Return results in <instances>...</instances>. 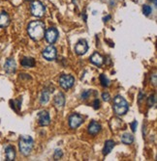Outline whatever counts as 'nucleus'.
I'll use <instances>...</instances> for the list:
<instances>
[{
  "mask_svg": "<svg viewBox=\"0 0 157 161\" xmlns=\"http://www.w3.org/2000/svg\"><path fill=\"white\" fill-rule=\"evenodd\" d=\"M45 31H46V29H45V24L42 21H39V20H33L27 26L28 35L35 42L41 41L44 38Z\"/></svg>",
  "mask_w": 157,
  "mask_h": 161,
  "instance_id": "f257e3e1",
  "label": "nucleus"
},
{
  "mask_svg": "<svg viewBox=\"0 0 157 161\" xmlns=\"http://www.w3.org/2000/svg\"><path fill=\"white\" fill-rule=\"evenodd\" d=\"M113 108L115 114L118 116H122V115H125L128 112L129 105H128V102L125 100L124 97L121 96H117L114 98Z\"/></svg>",
  "mask_w": 157,
  "mask_h": 161,
  "instance_id": "f03ea898",
  "label": "nucleus"
},
{
  "mask_svg": "<svg viewBox=\"0 0 157 161\" xmlns=\"http://www.w3.org/2000/svg\"><path fill=\"white\" fill-rule=\"evenodd\" d=\"M19 148L20 154L24 156L30 154V152L33 148V139L28 135L20 136L19 140Z\"/></svg>",
  "mask_w": 157,
  "mask_h": 161,
  "instance_id": "7ed1b4c3",
  "label": "nucleus"
},
{
  "mask_svg": "<svg viewBox=\"0 0 157 161\" xmlns=\"http://www.w3.org/2000/svg\"><path fill=\"white\" fill-rule=\"evenodd\" d=\"M58 82L61 88H63L64 90H69L75 84V78L71 74H62L59 77Z\"/></svg>",
  "mask_w": 157,
  "mask_h": 161,
  "instance_id": "20e7f679",
  "label": "nucleus"
},
{
  "mask_svg": "<svg viewBox=\"0 0 157 161\" xmlns=\"http://www.w3.org/2000/svg\"><path fill=\"white\" fill-rule=\"evenodd\" d=\"M31 14L32 16H36V18H42L45 14V6L43 5V3L39 1V0H36V1H33L31 3L30 6Z\"/></svg>",
  "mask_w": 157,
  "mask_h": 161,
  "instance_id": "39448f33",
  "label": "nucleus"
},
{
  "mask_svg": "<svg viewBox=\"0 0 157 161\" xmlns=\"http://www.w3.org/2000/svg\"><path fill=\"white\" fill-rule=\"evenodd\" d=\"M45 39L49 44H55L58 38V31L55 27H49V29L45 31Z\"/></svg>",
  "mask_w": 157,
  "mask_h": 161,
  "instance_id": "423d86ee",
  "label": "nucleus"
},
{
  "mask_svg": "<svg viewBox=\"0 0 157 161\" xmlns=\"http://www.w3.org/2000/svg\"><path fill=\"white\" fill-rule=\"evenodd\" d=\"M84 123V118L80 114L74 113L69 117V126L72 129H75Z\"/></svg>",
  "mask_w": 157,
  "mask_h": 161,
  "instance_id": "0eeeda50",
  "label": "nucleus"
},
{
  "mask_svg": "<svg viewBox=\"0 0 157 161\" xmlns=\"http://www.w3.org/2000/svg\"><path fill=\"white\" fill-rule=\"evenodd\" d=\"M43 57L48 61H53L56 58V48L52 44L49 45L42 52Z\"/></svg>",
  "mask_w": 157,
  "mask_h": 161,
  "instance_id": "6e6552de",
  "label": "nucleus"
},
{
  "mask_svg": "<svg viewBox=\"0 0 157 161\" xmlns=\"http://www.w3.org/2000/svg\"><path fill=\"white\" fill-rule=\"evenodd\" d=\"M88 50V44L85 40H80L75 45V51L78 55H84Z\"/></svg>",
  "mask_w": 157,
  "mask_h": 161,
  "instance_id": "1a4fd4ad",
  "label": "nucleus"
},
{
  "mask_svg": "<svg viewBox=\"0 0 157 161\" xmlns=\"http://www.w3.org/2000/svg\"><path fill=\"white\" fill-rule=\"evenodd\" d=\"M38 123L41 126H47L51 123V118L47 111H41L38 113Z\"/></svg>",
  "mask_w": 157,
  "mask_h": 161,
  "instance_id": "9d476101",
  "label": "nucleus"
},
{
  "mask_svg": "<svg viewBox=\"0 0 157 161\" xmlns=\"http://www.w3.org/2000/svg\"><path fill=\"white\" fill-rule=\"evenodd\" d=\"M16 61L13 58H9L7 59L5 64H4V71L6 72V73L8 74H13L16 72Z\"/></svg>",
  "mask_w": 157,
  "mask_h": 161,
  "instance_id": "9b49d317",
  "label": "nucleus"
},
{
  "mask_svg": "<svg viewBox=\"0 0 157 161\" xmlns=\"http://www.w3.org/2000/svg\"><path fill=\"white\" fill-rule=\"evenodd\" d=\"M53 103L57 109H62L65 105V95L63 93L59 92L58 94L55 97V100Z\"/></svg>",
  "mask_w": 157,
  "mask_h": 161,
  "instance_id": "f8f14e48",
  "label": "nucleus"
},
{
  "mask_svg": "<svg viewBox=\"0 0 157 161\" xmlns=\"http://www.w3.org/2000/svg\"><path fill=\"white\" fill-rule=\"evenodd\" d=\"M101 125L99 123H97L96 121H92L91 123L88 125L87 127V130H88V133L91 134V135H96L98 134L99 132L101 131Z\"/></svg>",
  "mask_w": 157,
  "mask_h": 161,
  "instance_id": "ddd939ff",
  "label": "nucleus"
},
{
  "mask_svg": "<svg viewBox=\"0 0 157 161\" xmlns=\"http://www.w3.org/2000/svg\"><path fill=\"white\" fill-rule=\"evenodd\" d=\"M89 61L91 62V63L95 66H98V67H100V66L103 65L104 63V58L102 57L101 54H99L98 52H94L93 54L90 56L89 58Z\"/></svg>",
  "mask_w": 157,
  "mask_h": 161,
  "instance_id": "4468645a",
  "label": "nucleus"
},
{
  "mask_svg": "<svg viewBox=\"0 0 157 161\" xmlns=\"http://www.w3.org/2000/svg\"><path fill=\"white\" fill-rule=\"evenodd\" d=\"M10 24V16L5 11L0 13V28H5Z\"/></svg>",
  "mask_w": 157,
  "mask_h": 161,
  "instance_id": "2eb2a0df",
  "label": "nucleus"
},
{
  "mask_svg": "<svg viewBox=\"0 0 157 161\" xmlns=\"http://www.w3.org/2000/svg\"><path fill=\"white\" fill-rule=\"evenodd\" d=\"M5 156L7 161H13L16 158V150L13 146H7L5 148Z\"/></svg>",
  "mask_w": 157,
  "mask_h": 161,
  "instance_id": "dca6fc26",
  "label": "nucleus"
},
{
  "mask_svg": "<svg viewBox=\"0 0 157 161\" xmlns=\"http://www.w3.org/2000/svg\"><path fill=\"white\" fill-rule=\"evenodd\" d=\"M115 146V142L113 141V140H108V141L105 142L104 145V148H103V155H108L110 152L111 151V150L114 148V147Z\"/></svg>",
  "mask_w": 157,
  "mask_h": 161,
  "instance_id": "f3484780",
  "label": "nucleus"
},
{
  "mask_svg": "<svg viewBox=\"0 0 157 161\" xmlns=\"http://www.w3.org/2000/svg\"><path fill=\"white\" fill-rule=\"evenodd\" d=\"M35 60L32 57H24L20 61V65L24 68H33L35 66Z\"/></svg>",
  "mask_w": 157,
  "mask_h": 161,
  "instance_id": "a211bd4d",
  "label": "nucleus"
},
{
  "mask_svg": "<svg viewBox=\"0 0 157 161\" xmlns=\"http://www.w3.org/2000/svg\"><path fill=\"white\" fill-rule=\"evenodd\" d=\"M53 92V90H48V89H44L42 95H41L40 97V102L41 104H46V103L49 100V96H51V93Z\"/></svg>",
  "mask_w": 157,
  "mask_h": 161,
  "instance_id": "6ab92c4d",
  "label": "nucleus"
},
{
  "mask_svg": "<svg viewBox=\"0 0 157 161\" xmlns=\"http://www.w3.org/2000/svg\"><path fill=\"white\" fill-rule=\"evenodd\" d=\"M121 142L123 144H125V145H129V144H132L134 142V136L132 134H129V133H124L121 135Z\"/></svg>",
  "mask_w": 157,
  "mask_h": 161,
  "instance_id": "aec40b11",
  "label": "nucleus"
},
{
  "mask_svg": "<svg viewBox=\"0 0 157 161\" xmlns=\"http://www.w3.org/2000/svg\"><path fill=\"white\" fill-rule=\"evenodd\" d=\"M10 104L12 109L16 112H19V109H20V104H22V98H18V100H11L10 101Z\"/></svg>",
  "mask_w": 157,
  "mask_h": 161,
  "instance_id": "412c9836",
  "label": "nucleus"
},
{
  "mask_svg": "<svg viewBox=\"0 0 157 161\" xmlns=\"http://www.w3.org/2000/svg\"><path fill=\"white\" fill-rule=\"evenodd\" d=\"M99 79H100V82H101V85L103 86L104 88H107L110 86V80L107 78V76L105 74H100V77H99Z\"/></svg>",
  "mask_w": 157,
  "mask_h": 161,
  "instance_id": "4be33fe9",
  "label": "nucleus"
},
{
  "mask_svg": "<svg viewBox=\"0 0 157 161\" xmlns=\"http://www.w3.org/2000/svg\"><path fill=\"white\" fill-rule=\"evenodd\" d=\"M151 12H152V8L151 6L150 5H144L143 6V13L144 16H150L151 14Z\"/></svg>",
  "mask_w": 157,
  "mask_h": 161,
  "instance_id": "5701e85b",
  "label": "nucleus"
},
{
  "mask_svg": "<svg viewBox=\"0 0 157 161\" xmlns=\"http://www.w3.org/2000/svg\"><path fill=\"white\" fill-rule=\"evenodd\" d=\"M155 102H156L155 95H151V96L148 97V100H147V105L150 107H151V106H153L155 104Z\"/></svg>",
  "mask_w": 157,
  "mask_h": 161,
  "instance_id": "b1692460",
  "label": "nucleus"
},
{
  "mask_svg": "<svg viewBox=\"0 0 157 161\" xmlns=\"http://www.w3.org/2000/svg\"><path fill=\"white\" fill-rule=\"evenodd\" d=\"M90 95H91V90H85L84 92H82V94H81V100H87V98L90 97Z\"/></svg>",
  "mask_w": 157,
  "mask_h": 161,
  "instance_id": "393cba45",
  "label": "nucleus"
},
{
  "mask_svg": "<svg viewBox=\"0 0 157 161\" xmlns=\"http://www.w3.org/2000/svg\"><path fill=\"white\" fill-rule=\"evenodd\" d=\"M62 155H63L62 151H61L60 150H56V151H55V155H53V157H55V160H58L59 158L62 157Z\"/></svg>",
  "mask_w": 157,
  "mask_h": 161,
  "instance_id": "a878e982",
  "label": "nucleus"
},
{
  "mask_svg": "<svg viewBox=\"0 0 157 161\" xmlns=\"http://www.w3.org/2000/svg\"><path fill=\"white\" fill-rule=\"evenodd\" d=\"M102 98H103V100L104 101H110L111 100V96H110V94L109 93H107V92H104L102 94Z\"/></svg>",
  "mask_w": 157,
  "mask_h": 161,
  "instance_id": "bb28decb",
  "label": "nucleus"
},
{
  "mask_svg": "<svg viewBox=\"0 0 157 161\" xmlns=\"http://www.w3.org/2000/svg\"><path fill=\"white\" fill-rule=\"evenodd\" d=\"M137 126H138L137 121H134V122H132V123H130V126H131L132 131H133V132H135V131H136V129H137Z\"/></svg>",
  "mask_w": 157,
  "mask_h": 161,
  "instance_id": "cd10ccee",
  "label": "nucleus"
},
{
  "mask_svg": "<svg viewBox=\"0 0 157 161\" xmlns=\"http://www.w3.org/2000/svg\"><path fill=\"white\" fill-rule=\"evenodd\" d=\"M99 107H100V100H99L98 98H96V100L93 101V108L98 109Z\"/></svg>",
  "mask_w": 157,
  "mask_h": 161,
  "instance_id": "c85d7f7f",
  "label": "nucleus"
},
{
  "mask_svg": "<svg viewBox=\"0 0 157 161\" xmlns=\"http://www.w3.org/2000/svg\"><path fill=\"white\" fill-rule=\"evenodd\" d=\"M82 19H84V22H86V20H87V16H86L85 11H84V13H82Z\"/></svg>",
  "mask_w": 157,
  "mask_h": 161,
  "instance_id": "c756f323",
  "label": "nucleus"
},
{
  "mask_svg": "<svg viewBox=\"0 0 157 161\" xmlns=\"http://www.w3.org/2000/svg\"><path fill=\"white\" fill-rule=\"evenodd\" d=\"M111 16L109 15V16H105L104 18H103V20H104L105 22H107V21H109V19H111Z\"/></svg>",
  "mask_w": 157,
  "mask_h": 161,
  "instance_id": "7c9ffc66",
  "label": "nucleus"
},
{
  "mask_svg": "<svg viewBox=\"0 0 157 161\" xmlns=\"http://www.w3.org/2000/svg\"><path fill=\"white\" fill-rule=\"evenodd\" d=\"M152 76H153V82H151V83H153V85H154V86H156V74L154 73Z\"/></svg>",
  "mask_w": 157,
  "mask_h": 161,
  "instance_id": "2f4dec72",
  "label": "nucleus"
},
{
  "mask_svg": "<svg viewBox=\"0 0 157 161\" xmlns=\"http://www.w3.org/2000/svg\"><path fill=\"white\" fill-rule=\"evenodd\" d=\"M143 97H144L143 93H140V95H139V101H141L143 100Z\"/></svg>",
  "mask_w": 157,
  "mask_h": 161,
  "instance_id": "473e14b6",
  "label": "nucleus"
},
{
  "mask_svg": "<svg viewBox=\"0 0 157 161\" xmlns=\"http://www.w3.org/2000/svg\"><path fill=\"white\" fill-rule=\"evenodd\" d=\"M150 1H151V2H153V4H154V6H156V5H157V0H150Z\"/></svg>",
  "mask_w": 157,
  "mask_h": 161,
  "instance_id": "72a5a7b5",
  "label": "nucleus"
},
{
  "mask_svg": "<svg viewBox=\"0 0 157 161\" xmlns=\"http://www.w3.org/2000/svg\"><path fill=\"white\" fill-rule=\"evenodd\" d=\"M25 1H32V0H25Z\"/></svg>",
  "mask_w": 157,
  "mask_h": 161,
  "instance_id": "f704fd0d",
  "label": "nucleus"
}]
</instances>
